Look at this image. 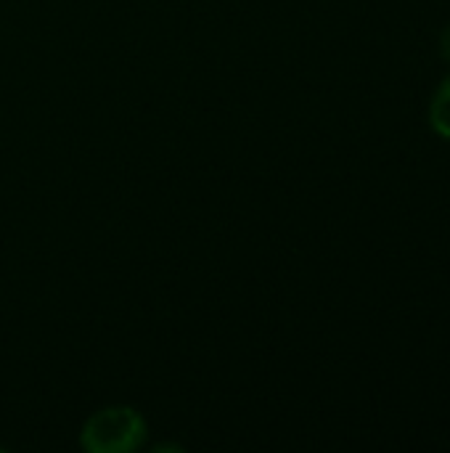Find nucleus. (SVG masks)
<instances>
[{
	"label": "nucleus",
	"instance_id": "nucleus-2",
	"mask_svg": "<svg viewBox=\"0 0 450 453\" xmlns=\"http://www.w3.org/2000/svg\"><path fill=\"white\" fill-rule=\"evenodd\" d=\"M430 127L438 138L450 141V74L440 80L430 101Z\"/></svg>",
	"mask_w": 450,
	"mask_h": 453
},
{
	"label": "nucleus",
	"instance_id": "nucleus-1",
	"mask_svg": "<svg viewBox=\"0 0 450 453\" xmlns=\"http://www.w3.org/2000/svg\"><path fill=\"white\" fill-rule=\"evenodd\" d=\"M77 441L85 453H135L149 441V425L133 406H103L85 419Z\"/></svg>",
	"mask_w": 450,
	"mask_h": 453
},
{
	"label": "nucleus",
	"instance_id": "nucleus-3",
	"mask_svg": "<svg viewBox=\"0 0 450 453\" xmlns=\"http://www.w3.org/2000/svg\"><path fill=\"white\" fill-rule=\"evenodd\" d=\"M440 53H443V58L450 64V24L440 32Z\"/></svg>",
	"mask_w": 450,
	"mask_h": 453
}]
</instances>
